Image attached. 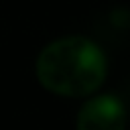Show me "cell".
Returning a JSON list of instances; mask_svg holds the SVG:
<instances>
[{"mask_svg":"<svg viewBox=\"0 0 130 130\" xmlns=\"http://www.w3.org/2000/svg\"><path fill=\"white\" fill-rule=\"evenodd\" d=\"M104 51L85 37H63L49 43L37 59L41 85L57 95L83 98L93 93L106 79Z\"/></svg>","mask_w":130,"mask_h":130,"instance_id":"6da1fadb","label":"cell"},{"mask_svg":"<svg viewBox=\"0 0 130 130\" xmlns=\"http://www.w3.org/2000/svg\"><path fill=\"white\" fill-rule=\"evenodd\" d=\"M77 130H126V108L110 93L85 102L77 114Z\"/></svg>","mask_w":130,"mask_h":130,"instance_id":"7a4b0ae2","label":"cell"}]
</instances>
